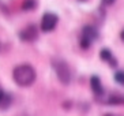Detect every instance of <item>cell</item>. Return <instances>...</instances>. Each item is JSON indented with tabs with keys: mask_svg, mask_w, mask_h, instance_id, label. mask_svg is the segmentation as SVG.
Wrapping results in <instances>:
<instances>
[{
	"mask_svg": "<svg viewBox=\"0 0 124 116\" xmlns=\"http://www.w3.org/2000/svg\"><path fill=\"white\" fill-rule=\"evenodd\" d=\"M105 116H116V115H110V113H109V115H105Z\"/></svg>",
	"mask_w": 124,
	"mask_h": 116,
	"instance_id": "obj_14",
	"label": "cell"
},
{
	"mask_svg": "<svg viewBox=\"0 0 124 116\" xmlns=\"http://www.w3.org/2000/svg\"><path fill=\"white\" fill-rule=\"evenodd\" d=\"M57 22H59V18L56 14H53V12H45L42 15V19H41V30L45 33L52 32L57 26Z\"/></svg>",
	"mask_w": 124,
	"mask_h": 116,
	"instance_id": "obj_4",
	"label": "cell"
},
{
	"mask_svg": "<svg viewBox=\"0 0 124 116\" xmlns=\"http://www.w3.org/2000/svg\"><path fill=\"white\" fill-rule=\"evenodd\" d=\"M97 37H98L97 29L91 25H86L82 29V32H80V37H79L80 47L83 48V49H87L91 44L94 42V40H97Z\"/></svg>",
	"mask_w": 124,
	"mask_h": 116,
	"instance_id": "obj_3",
	"label": "cell"
},
{
	"mask_svg": "<svg viewBox=\"0 0 124 116\" xmlns=\"http://www.w3.org/2000/svg\"><path fill=\"white\" fill-rule=\"evenodd\" d=\"M120 38H121V40H123V41H124V30H123V32H121V33H120Z\"/></svg>",
	"mask_w": 124,
	"mask_h": 116,
	"instance_id": "obj_13",
	"label": "cell"
},
{
	"mask_svg": "<svg viewBox=\"0 0 124 116\" xmlns=\"http://www.w3.org/2000/svg\"><path fill=\"white\" fill-rule=\"evenodd\" d=\"M38 37V30H37L36 25H27L19 32V38L25 42H33Z\"/></svg>",
	"mask_w": 124,
	"mask_h": 116,
	"instance_id": "obj_5",
	"label": "cell"
},
{
	"mask_svg": "<svg viewBox=\"0 0 124 116\" xmlns=\"http://www.w3.org/2000/svg\"><path fill=\"white\" fill-rule=\"evenodd\" d=\"M36 78H37L36 70L30 64H19L12 71V79L21 87H27L30 85H33Z\"/></svg>",
	"mask_w": 124,
	"mask_h": 116,
	"instance_id": "obj_1",
	"label": "cell"
},
{
	"mask_svg": "<svg viewBox=\"0 0 124 116\" xmlns=\"http://www.w3.org/2000/svg\"><path fill=\"white\" fill-rule=\"evenodd\" d=\"M11 96L8 94V93H6V91L1 89V86H0V109H7L8 107L11 105Z\"/></svg>",
	"mask_w": 124,
	"mask_h": 116,
	"instance_id": "obj_8",
	"label": "cell"
},
{
	"mask_svg": "<svg viewBox=\"0 0 124 116\" xmlns=\"http://www.w3.org/2000/svg\"><path fill=\"white\" fill-rule=\"evenodd\" d=\"M100 58H101L104 62L108 63L110 67H116V66H117L116 59H115V56L112 55V52H110L109 49H102V51L100 52Z\"/></svg>",
	"mask_w": 124,
	"mask_h": 116,
	"instance_id": "obj_7",
	"label": "cell"
},
{
	"mask_svg": "<svg viewBox=\"0 0 124 116\" xmlns=\"http://www.w3.org/2000/svg\"><path fill=\"white\" fill-rule=\"evenodd\" d=\"M90 86H91V90L94 91V94L97 96V97L104 94V87H102L101 79H100L97 75H93L90 78Z\"/></svg>",
	"mask_w": 124,
	"mask_h": 116,
	"instance_id": "obj_6",
	"label": "cell"
},
{
	"mask_svg": "<svg viewBox=\"0 0 124 116\" xmlns=\"http://www.w3.org/2000/svg\"><path fill=\"white\" fill-rule=\"evenodd\" d=\"M108 104H112V105H121V104H124V96L123 94H117V93H115V94H110L109 97H108Z\"/></svg>",
	"mask_w": 124,
	"mask_h": 116,
	"instance_id": "obj_9",
	"label": "cell"
},
{
	"mask_svg": "<svg viewBox=\"0 0 124 116\" xmlns=\"http://www.w3.org/2000/svg\"><path fill=\"white\" fill-rule=\"evenodd\" d=\"M79 1H87V0H79Z\"/></svg>",
	"mask_w": 124,
	"mask_h": 116,
	"instance_id": "obj_15",
	"label": "cell"
},
{
	"mask_svg": "<svg viewBox=\"0 0 124 116\" xmlns=\"http://www.w3.org/2000/svg\"><path fill=\"white\" fill-rule=\"evenodd\" d=\"M104 3H105L106 6H110V4L115 3V0H104Z\"/></svg>",
	"mask_w": 124,
	"mask_h": 116,
	"instance_id": "obj_12",
	"label": "cell"
},
{
	"mask_svg": "<svg viewBox=\"0 0 124 116\" xmlns=\"http://www.w3.org/2000/svg\"><path fill=\"white\" fill-rule=\"evenodd\" d=\"M115 79H116L117 83H120L124 86V71H117L115 74Z\"/></svg>",
	"mask_w": 124,
	"mask_h": 116,
	"instance_id": "obj_11",
	"label": "cell"
},
{
	"mask_svg": "<svg viewBox=\"0 0 124 116\" xmlns=\"http://www.w3.org/2000/svg\"><path fill=\"white\" fill-rule=\"evenodd\" d=\"M37 8V0H22V10L31 11Z\"/></svg>",
	"mask_w": 124,
	"mask_h": 116,
	"instance_id": "obj_10",
	"label": "cell"
},
{
	"mask_svg": "<svg viewBox=\"0 0 124 116\" xmlns=\"http://www.w3.org/2000/svg\"><path fill=\"white\" fill-rule=\"evenodd\" d=\"M52 67L55 70L56 75H57L59 81L63 85H68L72 79V74H71V68L63 59H53L52 60Z\"/></svg>",
	"mask_w": 124,
	"mask_h": 116,
	"instance_id": "obj_2",
	"label": "cell"
},
{
	"mask_svg": "<svg viewBox=\"0 0 124 116\" xmlns=\"http://www.w3.org/2000/svg\"><path fill=\"white\" fill-rule=\"evenodd\" d=\"M0 49H1V44H0Z\"/></svg>",
	"mask_w": 124,
	"mask_h": 116,
	"instance_id": "obj_16",
	"label": "cell"
}]
</instances>
